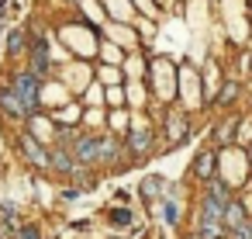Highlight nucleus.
Returning <instances> with one entry per match:
<instances>
[{
    "instance_id": "4",
    "label": "nucleus",
    "mask_w": 252,
    "mask_h": 239,
    "mask_svg": "<svg viewBox=\"0 0 252 239\" xmlns=\"http://www.w3.org/2000/svg\"><path fill=\"white\" fill-rule=\"evenodd\" d=\"M21 153H25L35 166H49V153H45V149H42L32 135H21Z\"/></svg>"
},
{
    "instance_id": "7",
    "label": "nucleus",
    "mask_w": 252,
    "mask_h": 239,
    "mask_svg": "<svg viewBox=\"0 0 252 239\" xmlns=\"http://www.w3.org/2000/svg\"><path fill=\"white\" fill-rule=\"evenodd\" d=\"M128 146H131V153H145V149H152V132H131V139H128Z\"/></svg>"
},
{
    "instance_id": "15",
    "label": "nucleus",
    "mask_w": 252,
    "mask_h": 239,
    "mask_svg": "<svg viewBox=\"0 0 252 239\" xmlns=\"http://www.w3.org/2000/svg\"><path fill=\"white\" fill-rule=\"evenodd\" d=\"M111 222H114V225H128V222H131V211L118 208V211H111Z\"/></svg>"
},
{
    "instance_id": "3",
    "label": "nucleus",
    "mask_w": 252,
    "mask_h": 239,
    "mask_svg": "<svg viewBox=\"0 0 252 239\" xmlns=\"http://www.w3.org/2000/svg\"><path fill=\"white\" fill-rule=\"evenodd\" d=\"M73 159H76V163H94V159H100V142H97L94 135L76 139V153H73Z\"/></svg>"
},
{
    "instance_id": "12",
    "label": "nucleus",
    "mask_w": 252,
    "mask_h": 239,
    "mask_svg": "<svg viewBox=\"0 0 252 239\" xmlns=\"http://www.w3.org/2000/svg\"><path fill=\"white\" fill-rule=\"evenodd\" d=\"M159 191H162V177H145V180H142V194H145V198H156Z\"/></svg>"
},
{
    "instance_id": "13",
    "label": "nucleus",
    "mask_w": 252,
    "mask_h": 239,
    "mask_svg": "<svg viewBox=\"0 0 252 239\" xmlns=\"http://www.w3.org/2000/svg\"><path fill=\"white\" fill-rule=\"evenodd\" d=\"M183 128H187L183 115H173V118H169V135H173V139H180V135H183Z\"/></svg>"
},
{
    "instance_id": "18",
    "label": "nucleus",
    "mask_w": 252,
    "mask_h": 239,
    "mask_svg": "<svg viewBox=\"0 0 252 239\" xmlns=\"http://www.w3.org/2000/svg\"><path fill=\"white\" fill-rule=\"evenodd\" d=\"M235 239H252V225H249V222L238 225V229H235Z\"/></svg>"
},
{
    "instance_id": "6",
    "label": "nucleus",
    "mask_w": 252,
    "mask_h": 239,
    "mask_svg": "<svg viewBox=\"0 0 252 239\" xmlns=\"http://www.w3.org/2000/svg\"><path fill=\"white\" fill-rule=\"evenodd\" d=\"M221 222H224L231 232H235L238 225H245V211H242V204H238V201H228L224 211H221Z\"/></svg>"
},
{
    "instance_id": "17",
    "label": "nucleus",
    "mask_w": 252,
    "mask_h": 239,
    "mask_svg": "<svg viewBox=\"0 0 252 239\" xmlns=\"http://www.w3.org/2000/svg\"><path fill=\"white\" fill-rule=\"evenodd\" d=\"M18 239H42V232H38V225H25L18 232Z\"/></svg>"
},
{
    "instance_id": "8",
    "label": "nucleus",
    "mask_w": 252,
    "mask_h": 239,
    "mask_svg": "<svg viewBox=\"0 0 252 239\" xmlns=\"http://www.w3.org/2000/svg\"><path fill=\"white\" fill-rule=\"evenodd\" d=\"M32 63H35V70H38V73H45V70H49V45H45V42H38V45H35Z\"/></svg>"
},
{
    "instance_id": "14",
    "label": "nucleus",
    "mask_w": 252,
    "mask_h": 239,
    "mask_svg": "<svg viewBox=\"0 0 252 239\" xmlns=\"http://www.w3.org/2000/svg\"><path fill=\"white\" fill-rule=\"evenodd\" d=\"M114 156H118V142H114V139L100 142V159H114Z\"/></svg>"
},
{
    "instance_id": "20",
    "label": "nucleus",
    "mask_w": 252,
    "mask_h": 239,
    "mask_svg": "<svg viewBox=\"0 0 252 239\" xmlns=\"http://www.w3.org/2000/svg\"><path fill=\"white\" fill-rule=\"evenodd\" d=\"M228 97H235V83H228V87L221 90V101H228Z\"/></svg>"
},
{
    "instance_id": "19",
    "label": "nucleus",
    "mask_w": 252,
    "mask_h": 239,
    "mask_svg": "<svg viewBox=\"0 0 252 239\" xmlns=\"http://www.w3.org/2000/svg\"><path fill=\"white\" fill-rule=\"evenodd\" d=\"M166 222H169V225L176 222V204H166Z\"/></svg>"
},
{
    "instance_id": "1",
    "label": "nucleus",
    "mask_w": 252,
    "mask_h": 239,
    "mask_svg": "<svg viewBox=\"0 0 252 239\" xmlns=\"http://www.w3.org/2000/svg\"><path fill=\"white\" fill-rule=\"evenodd\" d=\"M221 211H224V204L204 198V208H200V236H204V239H218V236H221V229H224Z\"/></svg>"
},
{
    "instance_id": "11",
    "label": "nucleus",
    "mask_w": 252,
    "mask_h": 239,
    "mask_svg": "<svg viewBox=\"0 0 252 239\" xmlns=\"http://www.w3.org/2000/svg\"><path fill=\"white\" fill-rule=\"evenodd\" d=\"M193 170H197V177H207V173L214 170V156H211V153H200L197 163H193Z\"/></svg>"
},
{
    "instance_id": "10",
    "label": "nucleus",
    "mask_w": 252,
    "mask_h": 239,
    "mask_svg": "<svg viewBox=\"0 0 252 239\" xmlns=\"http://www.w3.org/2000/svg\"><path fill=\"white\" fill-rule=\"evenodd\" d=\"M52 163H56L59 170H66V173H69V170H76V159H73V153H66V149H59V153L52 156Z\"/></svg>"
},
{
    "instance_id": "5",
    "label": "nucleus",
    "mask_w": 252,
    "mask_h": 239,
    "mask_svg": "<svg viewBox=\"0 0 252 239\" xmlns=\"http://www.w3.org/2000/svg\"><path fill=\"white\" fill-rule=\"evenodd\" d=\"M0 108H4L7 115H14V118H28L32 111L21 104V97L14 94V90H0Z\"/></svg>"
},
{
    "instance_id": "2",
    "label": "nucleus",
    "mask_w": 252,
    "mask_h": 239,
    "mask_svg": "<svg viewBox=\"0 0 252 239\" xmlns=\"http://www.w3.org/2000/svg\"><path fill=\"white\" fill-rule=\"evenodd\" d=\"M11 90L21 97V104H25L28 111H35V104H38V77H35V73H18Z\"/></svg>"
},
{
    "instance_id": "16",
    "label": "nucleus",
    "mask_w": 252,
    "mask_h": 239,
    "mask_svg": "<svg viewBox=\"0 0 252 239\" xmlns=\"http://www.w3.org/2000/svg\"><path fill=\"white\" fill-rule=\"evenodd\" d=\"M7 45H11V52H21V45H25V35H21V32H11Z\"/></svg>"
},
{
    "instance_id": "9",
    "label": "nucleus",
    "mask_w": 252,
    "mask_h": 239,
    "mask_svg": "<svg viewBox=\"0 0 252 239\" xmlns=\"http://www.w3.org/2000/svg\"><path fill=\"white\" fill-rule=\"evenodd\" d=\"M207 198H211V201H218V204H228V201H231V191H228L224 184H218V180H214V184H211V191H207Z\"/></svg>"
}]
</instances>
